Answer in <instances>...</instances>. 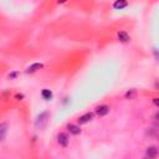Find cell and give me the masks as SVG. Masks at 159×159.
<instances>
[{
	"label": "cell",
	"instance_id": "cell-1",
	"mask_svg": "<svg viewBox=\"0 0 159 159\" xmlns=\"http://www.w3.org/2000/svg\"><path fill=\"white\" fill-rule=\"evenodd\" d=\"M48 119H50V112L48 111H43L41 112L36 119H35V128L36 129H43L47 123H48Z\"/></svg>",
	"mask_w": 159,
	"mask_h": 159
},
{
	"label": "cell",
	"instance_id": "cell-2",
	"mask_svg": "<svg viewBox=\"0 0 159 159\" xmlns=\"http://www.w3.org/2000/svg\"><path fill=\"white\" fill-rule=\"evenodd\" d=\"M93 117H94V113H93V112H86L84 114H82V116L78 117V119H77V124H78V125L87 124V123L92 122Z\"/></svg>",
	"mask_w": 159,
	"mask_h": 159
},
{
	"label": "cell",
	"instance_id": "cell-3",
	"mask_svg": "<svg viewBox=\"0 0 159 159\" xmlns=\"http://www.w3.org/2000/svg\"><path fill=\"white\" fill-rule=\"evenodd\" d=\"M57 143H58L60 147L67 148V147H68V143H70V137H68V134L65 133V132H60V133L57 134Z\"/></svg>",
	"mask_w": 159,
	"mask_h": 159
},
{
	"label": "cell",
	"instance_id": "cell-4",
	"mask_svg": "<svg viewBox=\"0 0 159 159\" xmlns=\"http://www.w3.org/2000/svg\"><path fill=\"white\" fill-rule=\"evenodd\" d=\"M109 106L108 104H99L94 108V114L98 116V117H104L109 113Z\"/></svg>",
	"mask_w": 159,
	"mask_h": 159
},
{
	"label": "cell",
	"instance_id": "cell-5",
	"mask_svg": "<svg viewBox=\"0 0 159 159\" xmlns=\"http://www.w3.org/2000/svg\"><path fill=\"white\" fill-rule=\"evenodd\" d=\"M158 147L155 145H149L145 149V159H157L158 157Z\"/></svg>",
	"mask_w": 159,
	"mask_h": 159
},
{
	"label": "cell",
	"instance_id": "cell-6",
	"mask_svg": "<svg viewBox=\"0 0 159 159\" xmlns=\"http://www.w3.org/2000/svg\"><path fill=\"white\" fill-rule=\"evenodd\" d=\"M66 129H67V132H68L70 134H72V135H78V134H81V132H82L81 127H80L78 124H75V123H67Z\"/></svg>",
	"mask_w": 159,
	"mask_h": 159
},
{
	"label": "cell",
	"instance_id": "cell-7",
	"mask_svg": "<svg viewBox=\"0 0 159 159\" xmlns=\"http://www.w3.org/2000/svg\"><path fill=\"white\" fill-rule=\"evenodd\" d=\"M41 68H43V63H41V62H34V63H31L27 68H26V73H35V72H37L39 70H41Z\"/></svg>",
	"mask_w": 159,
	"mask_h": 159
},
{
	"label": "cell",
	"instance_id": "cell-8",
	"mask_svg": "<svg viewBox=\"0 0 159 159\" xmlns=\"http://www.w3.org/2000/svg\"><path fill=\"white\" fill-rule=\"evenodd\" d=\"M117 39H118L119 42H122V43H127V42L130 41V36H129L125 31H123V30H120V31L117 32Z\"/></svg>",
	"mask_w": 159,
	"mask_h": 159
},
{
	"label": "cell",
	"instance_id": "cell-9",
	"mask_svg": "<svg viewBox=\"0 0 159 159\" xmlns=\"http://www.w3.org/2000/svg\"><path fill=\"white\" fill-rule=\"evenodd\" d=\"M7 130H9V125L6 122H2L0 123V142H2L7 134Z\"/></svg>",
	"mask_w": 159,
	"mask_h": 159
},
{
	"label": "cell",
	"instance_id": "cell-10",
	"mask_svg": "<svg viewBox=\"0 0 159 159\" xmlns=\"http://www.w3.org/2000/svg\"><path fill=\"white\" fill-rule=\"evenodd\" d=\"M112 6L116 10H123V9H125L128 6V1H125V0H116Z\"/></svg>",
	"mask_w": 159,
	"mask_h": 159
},
{
	"label": "cell",
	"instance_id": "cell-11",
	"mask_svg": "<svg viewBox=\"0 0 159 159\" xmlns=\"http://www.w3.org/2000/svg\"><path fill=\"white\" fill-rule=\"evenodd\" d=\"M41 97H42V99H45V101H51L52 97H53V93H52L51 89L43 88V89L41 91Z\"/></svg>",
	"mask_w": 159,
	"mask_h": 159
},
{
	"label": "cell",
	"instance_id": "cell-12",
	"mask_svg": "<svg viewBox=\"0 0 159 159\" xmlns=\"http://www.w3.org/2000/svg\"><path fill=\"white\" fill-rule=\"evenodd\" d=\"M137 97V89L132 88V89H128L125 93H124V98L125 99H134Z\"/></svg>",
	"mask_w": 159,
	"mask_h": 159
},
{
	"label": "cell",
	"instance_id": "cell-13",
	"mask_svg": "<svg viewBox=\"0 0 159 159\" xmlns=\"http://www.w3.org/2000/svg\"><path fill=\"white\" fill-rule=\"evenodd\" d=\"M19 75H20V72H19V71H12V72H10V73H9V76H7V77H9V80H15Z\"/></svg>",
	"mask_w": 159,
	"mask_h": 159
},
{
	"label": "cell",
	"instance_id": "cell-14",
	"mask_svg": "<svg viewBox=\"0 0 159 159\" xmlns=\"http://www.w3.org/2000/svg\"><path fill=\"white\" fill-rule=\"evenodd\" d=\"M24 97H25V96H24L22 93H16V94L14 96V98H15L16 101H22V99H24Z\"/></svg>",
	"mask_w": 159,
	"mask_h": 159
},
{
	"label": "cell",
	"instance_id": "cell-15",
	"mask_svg": "<svg viewBox=\"0 0 159 159\" xmlns=\"http://www.w3.org/2000/svg\"><path fill=\"white\" fill-rule=\"evenodd\" d=\"M153 104H154L155 107H159V98H158V97H154V98H153Z\"/></svg>",
	"mask_w": 159,
	"mask_h": 159
},
{
	"label": "cell",
	"instance_id": "cell-16",
	"mask_svg": "<svg viewBox=\"0 0 159 159\" xmlns=\"http://www.w3.org/2000/svg\"><path fill=\"white\" fill-rule=\"evenodd\" d=\"M68 102H70V98H68V97H65V98H63V101H62V103H63V104H67Z\"/></svg>",
	"mask_w": 159,
	"mask_h": 159
},
{
	"label": "cell",
	"instance_id": "cell-17",
	"mask_svg": "<svg viewBox=\"0 0 159 159\" xmlns=\"http://www.w3.org/2000/svg\"><path fill=\"white\" fill-rule=\"evenodd\" d=\"M154 56H155V58L158 60V50H157V48H154Z\"/></svg>",
	"mask_w": 159,
	"mask_h": 159
}]
</instances>
